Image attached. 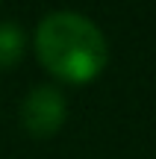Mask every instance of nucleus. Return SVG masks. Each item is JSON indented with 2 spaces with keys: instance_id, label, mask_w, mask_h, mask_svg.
I'll return each mask as SVG.
<instances>
[{
  "instance_id": "f257e3e1",
  "label": "nucleus",
  "mask_w": 156,
  "mask_h": 159,
  "mask_svg": "<svg viewBox=\"0 0 156 159\" xmlns=\"http://www.w3.org/2000/svg\"><path fill=\"white\" fill-rule=\"evenodd\" d=\"M33 47L41 68L59 83L86 85L103 74L109 62L106 35L80 12H53L35 27Z\"/></svg>"
},
{
  "instance_id": "f03ea898",
  "label": "nucleus",
  "mask_w": 156,
  "mask_h": 159,
  "mask_svg": "<svg viewBox=\"0 0 156 159\" xmlns=\"http://www.w3.org/2000/svg\"><path fill=\"white\" fill-rule=\"evenodd\" d=\"M21 127L35 139H50L62 130L65 118H68V103L65 94L56 85H35L33 91H27V97L21 100L18 109Z\"/></svg>"
},
{
  "instance_id": "7ed1b4c3",
  "label": "nucleus",
  "mask_w": 156,
  "mask_h": 159,
  "mask_svg": "<svg viewBox=\"0 0 156 159\" xmlns=\"http://www.w3.org/2000/svg\"><path fill=\"white\" fill-rule=\"evenodd\" d=\"M24 47H27V35H24L21 24L0 21V71H6V68L21 62Z\"/></svg>"
}]
</instances>
